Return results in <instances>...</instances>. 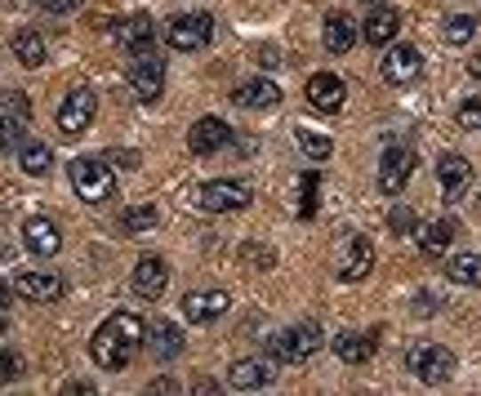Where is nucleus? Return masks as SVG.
<instances>
[{"label": "nucleus", "mask_w": 481, "mask_h": 396, "mask_svg": "<svg viewBox=\"0 0 481 396\" xmlns=\"http://www.w3.org/2000/svg\"><path fill=\"white\" fill-rule=\"evenodd\" d=\"M143 334H148L143 316H134V312L108 316V321L94 329V338H90L94 365H103V369H125V365L134 360V352L143 347Z\"/></svg>", "instance_id": "nucleus-1"}, {"label": "nucleus", "mask_w": 481, "mask_h": 396, "mask_svg": "<svg viewBox=\"0 0 481 396\" xmlns=\"http://www.w3.org/2000/svg\"><path fill=\"white\" fill-rule=\"evenodd\" d=\"M130 90L139 103H156L165 94V59L156 54V41L130 50Z\"/></svg>", "instance_id": "nucleus-2"}, {"label": "nucleus", "mask_w": 481, "mask_h": 396, "mask_svg": "<svg viewBox=\"0 0 481 396\" xmlns=\"http://www.w3.org/2000/svg\"><path fill=\"white\" fill-rule=\"evenodd\" d=\"M72 187H76L81 201L103 205V201L116 192V174H112V165L99 161V156H76V161H72Z\"/></svg>", "instance_id": "nucleus-3"}, {"label": "nucleus", "mask_w": 481, "mask_h": 396, "mask_svg": "<svg viewBox=\"0 0 481 396\" xmlns=\"http://www.w3.org/2000/svg\"><path fill=\"white\" fill-rule=\"evenodd\" d=\"M321 347H325V334H321L317 321H303V325H294V329L268 338V356H272V360H308V356H317Z\"/></svg>", "instance_id": "nucleus-4"}, {"label": "nucleus", "mask_w": 481, "mask_h": 396, "mask_svg": "<svg viewBox=\"0 0 481 396\" xmlns=\"http://www.w3.org/2000/svg\"><path fill=\"white\" fill-rule=\"evenodd\" d=\"M196 205H201L205 214H236V210L250 205V187L236 183V178H210V183H201Z\"/></svg>", "instance_id": "nucleus-5"}, {"label": "nucleus", "mask_w": 481, "mask_h": 396, "mask_svg": "<svg viewBox=\"0 0 481 396\" xmlns=\"http://www.w3.org/2000/svg\"><path fill=\"white\" fill-rule=\"evenodd\" d=\"M405 365H410L428 387H441V383H450V374H454V352H450V347H437V343H419V347H410Z\"/></svg>", "instance_id": "nucleus-6"}, {"label": "nucleus", "mask_w": 481, "mask_h": 396, "mask_svg": "<svg viewBox=\"0 0 481 396\" xmlns=\"http://www.w3.org/2000/svg\"><path fill=\"white\" fill-rule=\"evenodd\" d=\"M165 41L170 50H183V54H196L214 41V19L210 14H179L170 28H165Z\"/></svg>", "instance_id": "nucleus-7"}, {"label": "nucleus", "mask_w": 481, "mask_h": 396, "mask_svg": "<svg viewBox=\"0 0 481 396\" xmlns=\"http://www.w3.org/2000/svg\"><path fill=\"white\" fill-rule=\"evenodd\" d=\"M94 112H99L94 90H90V85H72V90H68V99L59 103V130H63L68 139H76V134H85V130H90Z\"/></svg>", "instance_id": "nucleus-8"}, {"label": "nucleus", "mask_w": 481, "mask_h": 396, "mask_svg": "<svg viewBox=\"0 0 481 396\" xmlns=\"http://www.w3.org/2000/svg\"><path fill=\"white\" fill-rule=\"evenodd\" d=\"M379 72H383L388 85H414V81L423 76V54H419L414 45H388Z\"/></svg>", "instance_id": "nucleus-9"}, {"label": "nucleus", "mask_w": 481, "mask_h": 396, "mask_svg": "<svg viewBox=\"0 0 481 396\" xmlns=\"http://www.w3.org/2000/svg\"><path fill=\"white\" fill-rule=\"evenodd\" d=\"M277 378V360L272 356H245V360H236L232 369H228V387L232 392H259V387H268Z\"/></svg>", "instance_id": "nucleus-10"}, {"label": "nucleus", "mask_w": 481, "mask_h": 396, "mask_svg": "<svg viewBox=\"0 0 481 396\" xmlns=\"http://www.w3.org/2000/svg\"><path fill=\"white\" fill-rule=\"evenodd\" d=\"M228 143H232V125L219 121V116H201V121L188 130V147H192V156H214V152H223Z\"/></svg>", "instance_id": "nucleus-11"}, {"label": "nucleus", "mask_w": 481, "mask_h": 396, "mask_svg": "<svg viewBox=\"0 0 481 396\" xmlns=\"http://www.w3.org/2000/svg\"><path fill=\"white\" fill-rule=\"evenodd\" d=\"M410 174H414V152L401 147V143H392V147L379 156V187H383V192H401V187L410 183Z\"/></svg>", "instance_id": "nucleus-12"}, {"label": "nucleus", "mask_w": 481, "mask_h": 396, "mask_svg": "<svg viewBox=\"0 0 481 396\" xmlns=\"http://www.w3.org/2000/svg\"><path fill=\"white\" fill-rule=\"evenodd\" d=\"M130 285H134V294H139V298H161V294H165V285H170V267H165V258H156V254L139 258V263H134Z\"/></svg>", "instance_id": "nucleus-13"}, {"label": "nucleus", "mask_w": 481, "mask_h": 396, "mask_svg": "<svg viewBox=\"0 0 481 396\" xmlns=\"http://www.w3.org/2000/svg\"><path fill=\"white\" fill-rule=\"evenodd\" d=\"M23 241H28V249L36 254V258H54L59 254V245H63V232L54 227V218H28L23 223Z\"/></svg>", "instance_id": "nucleus-14"}, {"label": "nucleus", "mask_w": 481, "mask_h": 396, "mask_svg": "<svg viewBox=\"0 0 481 396\" xmlns=\"http://www.w3.org/2000/svg\"><path fill=\"white\" fill-rule=\"evenodd\" d=\"M397 32H401V10H388V5H379V10L365 19V28H361L365 45H374V50H388V45L397 41Z\"/></svg>", "instance_id": "nucleus-15"}, {"label": "nucleus", "mask_w": 481, "mask_h": 396, "mask_svg": "<svg viewBox=\"0 0 481 396\" xmlns=\"http://www.w3.org/2000/svg\"><path fill=\"white\" fill-rule=\"evenodd\" d=\"M343 94H348V90H343V81H339L334 72H317V76L308 81V103H312L317 112H325V116L343 107Z\"/></svg>", "instance_id": "nucleus-16"}, {"label": "nucleus", "mask_w": 481, "mask_h": 396, "mask_svg": "<svg viewBox=\"0 0 481 396\" xmlns=\"http://www.w3.org/2000/svg\"><path fill=\"white\" fill-rule=\"evenodd\" d=\"M228 303H232V298H228V289H196V294H188V298H183V316L205 325V321H219V316L228 312Z\"/></svg>", "instance_id": "nucleus-17"}, {"label": "nucleus", "mask_w": 481, "mask_h": 396, "mask_svg": "<svg viewBox=\"0 0 481 396\" xmlns=\"http://www.w3.org/2000/svg\"><path fill=\"white\" fill-rule=\"evenodd\" d=\"M143 347H148L156 360H174V356L183 352V329H179L174 321H156V325H148Z\"/></svg>", "instance_id": "nucleus-18"}, {"label": "nucleus", "mask_w": 481, "mask_h": 396, "mask_svg": "<svg viewBox=\"0 0 481 396\" xmlns=\"http://www.w3.org/2000/svg\"><path fill=\"white\" fill-rule=\"evenodd\" d=\"M14 289L23 298H32V303H54V298H63V276H54V272H23L14 281Z\"/></svg>", "instance_id": "nucleus-19"}, {"label": "nucleus", "mask_w": 481, "mask_h": 396, "mask_svg": "<svg viewBox=\"0 0 481 396\" xmlns=\"http://www.w3.org/2000/svg\"><path fill=\"white\" fill-rule=\"evenodd\" d=\"M454 232H459L454 218H432L428 227H419V254H423V258H445Z\"/></svg>", "instance_id": "nucleus-20"}, {"label": "nucleus", "mask_w": 481, "mask_h": 396, "mask_svg": "<svg viewBox=\"0 0 481 396\" xmlns=\"http://www.w3.org/2000/svg\"><path fill=\"white\" fill-rule=\"evenodd\" d=\"M321 41H325V54H348L357 45V23L348 14H325V28H321Z\"/></svg>", "instance_id": "nucleus-21"}, {"label": "nucleus", "mask_w": 481, "mask_h": 396, "mask_svg": "<svg viewBox=\"0 0 481 396\" xmlns=\"http://www.w3.org/2000/svg\"><path fill=\"white\" fill-rule=\"evenodd\" d=\"M437 178H441V192H445V201H459V196L468 192V183H472V165H468L463 156H441V165H437Z\"/></svg>", "instance_id": "nucleus-22"}, {"label": "nucleus", "mask_w": 481, "mask_h": 396, "mask_svg": "<svg viewBox=\"0 0 481 396\" xmlns=\"http://www.w3.org/2000/svg\"><path fill=\"white\" fill-rule=\"evenodd\" d=\"M232 103L236 107H277L281 103V90L268 76H254V81H245V85L232 90Z\"/></svg>", "instance_id": "nucleus-23"}, {"label": "nucleus", "mask_w": 481, "mask_h": 396, "mask_svg": "<svg viewBox=\"0 0 481 396\" xmlns=\"http://www.w3.org/2000/svg\"><path fill=\"white\" fill-rule=\"evenodd\" d=\"M370 267H374V245H370L365 236H357V241L348 245L343 263H339V276H343V281H365Z\"/></svg>", "instance_id": "nucleus-24"}, {"label": "nucleus", "mask_w": 481, "mask_h": 396, "mask_svg": "<svg viewBox=\"0 0 481 396\" xmlns=\"http://www.w3.org/2000/svg\"><path fill=\"white\" fill-rule=\"evenodd\" d=\"M374 347H379V329H370V334H339V338H334V356L348 360V365L370 360Z\"/></svg>", "instance_id": "nucleus-25"}, {"label": "nucleus", "mask_w": 481, "mask_h": 396, "mask_svg": "<svg viewBox=\"0 0 481 396\" xmlns=\"http://www.w3.org/2000/svg\"><path fill=\"white\" fill-rule=\"evenodd\" d=\"M116 41H121V50H139V45H152L156 41V28H152V19L134 14V19L116 23Z\"/></svg>", "instance_id": "nucleus-26"}, {"label": "nucleus", "mask_w": 481, "mask_h": 396, "mask_svg": "<svg viewBox=\"0 0 481 396\" xmlns=\"http://www.w3.org/2000/svg\"><path fill=\"white\" fill-rule=\"evenodd\" d=\"M445 276H450L454 285L481 289V258H477V254H450V258H445Z\"/></svg>", "instance_id": "nucleus-27"}, {"label": "nucleus", "mask_w": 481, "mask_h": 396, "mask_svg": "<svg viewBox=\"0 0 481 396\" xmlns=\"http://www.w3.org/2000/svg\"><path fill=\"white\" fill-rule=\"evenodd\" d=\"M14 54H19L23 67H41L50 50H45V36H41V32H19V36H14Z\"/></svg>", "instance_id": "nucleus-28"}, {"label": "nucleus", "mask_w": 481, "mask_h": 396, "mask_svg": "<svg viewBox=\"0 0 481 396\" xmlns=\"http://www.w3.org/2000/svg\"><path fill=\"white\" fill-rule=\"evenodd\" d=\"M156 223H161L156 205H134V210H125V214H121V223H116V227H121L125 236H139V232H152Z\"/></svg>", "instance_id": "nucleus-29"}, {"label": "nucleus", "mask_w": 481, "mask_h": 396, "mask_svg": "<svg viewBox=\"0 0 481 396\" xmlns=\"http://www.w3.org/2000/svg\"><path fill=\"white\" fill-rule=\"evenodd\" d=\"M19 152H23V156H19V161H23V174H32V178L50 174V165H54V152H50L45 143H23Z\"/></svg>", "instance_id": "nucleus-30"}, {"label": "nucleus", "mask_w": 481, "mask_h": 396, "mask_svg": "<svg viewBox=\"0 0 481 396\" xmlns=\"http://www.w3.org/2000/svg\"><path fill=\"white\" fill-rule=\"evenodd\" d=\"M294 143L312 156V161H330L334 156V143L325 139V134H312V130H294Z\"/></svg>", "instance_id": "nucleus-31"}, {"label": "nucleus", "mask_w": 481, "mask_h": 396, "mask_svg": "<svg viewBox=\"0 0 481 396\" xmlns=\"http://www.w3.org/2000/svg\"><path fill=\"white\" fill-rule=\"evenodd\" d=\"M472 32H477V19H472V14H450V19H445V41H450V45H468Z\"/></svg>", "instance_id": "nucleus-32"}, {"label": "nucleus", "mask_w": 481, "mask_h": 396, "mask_svg": "<svg viewBox=\"0 0 481 396\" xmlns=\"http://www.w3.org/2000/svg\"><path fill=\"white\" fill-rule=\"evenodd\" d=\"M23 147V121L19 116H0V152H19Z\"/></svg>", "instance_id": "nucleus-33"}, {"label": "nucleus", "mask_w": 481, "mask_h": 396, "mask_svg": "<svg viewBox=\"0 0 481 396\" xmlns=\"http://www.w3.org/2000/svg\"><path fill=\"white\" fill-rule=\"evenodd\" d=\"M299 192H303V196H299V218H312V214H317V192H321V178H317V174H308V178L299 183Z\"/></svg>", "instance_id": "nucleus-34"}, {"label": "nucleus", "mask_w": 481, "mask_h": 396, "mask_svg": "<svg viewBox=\"0 0 481 396\" xmlns=\"http://www.w3.org/2000/svg\"><path fill=\"white\" fill-rule=\"evenodd\" d=\"M14 378H23V356L10 352V347H0V387L14 383Z\"/></svg>", "instance_id": "nucleus-35"}, {"label": "nucleus", "mask_w": 481, "mask_h": 396, "mask_svg": "<svg viewBox=\"0 0 481 396\" xmlns=\"http://www.w3.org/2000/svg\"><path fill=\"white\" fill-rule=\"evenodd\" d=\"M388 227H392L397 236H410V232L419 227V214H414V210H405V205H397V210L388 214Z\"/></svg>", "instance_id": "nucleus-36"}, {"label": "nucleus", "mask_w": 481, "mask_h": 396, "mask_svg": "<svg viewBox=\"0 0 481 396\" xmlns=\"http://www.w3.org/2000/svg\"><path fill=\"white\" fill-rule=\"evenodd\" d=\"M459 125H463V130H477V134H481V99H468V103L459 107Z\"/></svg>", "instance_id": "nucleus-37"}, {"label": "nucleus", "mask_w": 481, "mask_h": 396, "mask_svg": "<svg viewBox=\"0 0 481 396\" xmlns=\"http://www.w3.org/2000/svg\"><path fill=\"white\" fill-rule=\"evenodd\" d=\"M241 258H250L254 267H272V263H277V254L263 249V245H241Z\"/></svg>", "instance_id": "nucleus-38"}, {"label": "nucleus", "mask_w": 481, "mask_h": 396, "mask_svg": "<svg viewBox=\"0 0 481 396\" xmlns=\"http://www.w3.org/2000/svg\"><path fill=\"white\" fill-rule=\"evenodd\" d=\"M5 107H10L19 121H28V112H32V103H28L23 94H5Z\"/></svg>", "instance_id": "nucleus-39"}, {"label": "nucleus", "mask_w": 481, "mask_h": 396, "mask_svg": "<svg viewBox=\"0 0 481 396\" xmlns=\"http://www.w3.org/2000/svg\"><path fill=\"white\" fill-rule=\"evenodd\" d=\"M108 165H121V170H134V165H139V152H125V147H121V152H108Z\"/></svg>", "instance_id": "nucleus-40"}, {"label": "nucleus", "mask_w": 481, "mask_h": 396, "mask_svg": "<svg viewBox=\"0 0 481 396\" xmlns=\"http://www.w3.org/2000/svg\"><path fill=\"white\" fill-rule=\"evenodd\" d=\"M41 5L50 10V14H72V10H81L85 0H41Z\"/></svg>", "instance_id": "nucleus-41"}, {"label": "nucleus", "mask_w": 481, "mask_h": 396, "mask_svg": "<svg viewBox=\"0 0 481 396\" xmlns=\"http://www.w3.org/2000/svg\"><path fill=\"white\" fill-rule=\"evenodd\" d=\"M148 392H179V383L170 378V374H161V378H152V387Z\"/></svg>", "instance_id": "nucleus-42"}, {"label": "nucleus", "mask_w": 481, "mask_h": 396, "mask_svg": "<svg viewBox=\"0 0 481 396\" xmlns=\"http://www.w3.org/2000/svg\"><path fill=\"white\" fill-rule=\"evenodd\" d=\"M192 392H196V396H201V392L210 396V392H219V383H214V378H196V383H192Z\"/></svg>", "instance_id": "nucleus-43"}, {"label": "nucleus", "mask_w": 481, "mask_h": 396, "mask_svg": "<svg viewBox=\"0 0 481 396\" xmlns=\"http://www.w3.org/2000/svg\"><path fill=\"white\" fill-rule=\"evenodd\" d=\"M94 383H68V396H90Z\"/></svg>", "instance_id": "nucleus-44"}, {"label": "nucleus", "mask_w": 481, "mask_h": 396, "mask_svg": "<svg viewBox=\"0 0 481 396\" xmlns=\"http://www.w3.org/2000/svg\"><path fill=\"white\" fill-rule=\"evenodd\" d=\"M468 76H472V81H481V54H472V59H468Z\"/></svg>", "instance_id": "nucleus-45"}, {"label": "nucleus", "mask_w": 481, "mask_h": 396, "mask_svg": "<svg viewBox=\"0 0 481 396\" xmlns=\"http://www.w3.org/2000/svg\"><path fill=\"white\" fill-rule=\"evenodd\" d=\"M10 303H14V298H10V285H5V281H0V312H5Z\"/></svg>", "instance_id": "nucleus-46"}, {"label": "nucleus", "mask_w": 481, "mask_h": 396, "mask_svg": "<svg viewBox=\"0 0 481 396\" xmlns=\"http://www.w3.org/2000/svg\"><path fill=\"white\" fill-rule=\"evenodd\" d=\"M370 5H374V0H370Z\"/></svg>", "instance_id": "nucleus-47"}]
</instances>
